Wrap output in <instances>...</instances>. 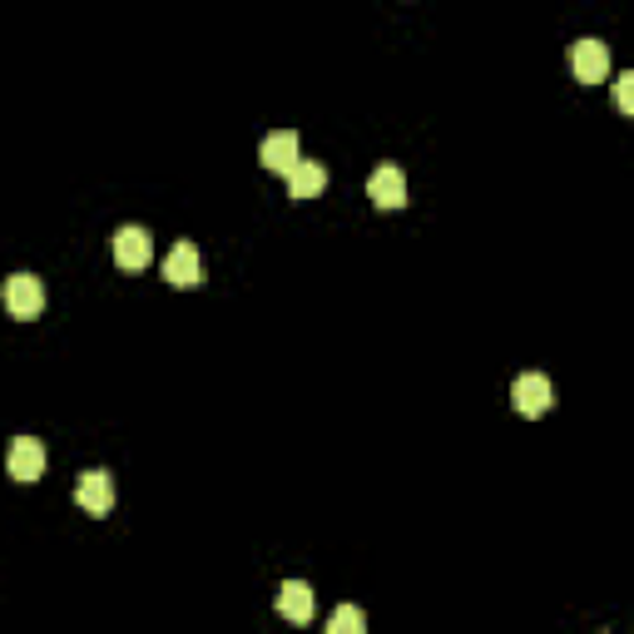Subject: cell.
<instances>
[{"label":"cell","instance_id":"1","mask_svg":"<svg viewBox=\"0 0 634 634\" xmlns=\"http://www.w3.org/2000/svg\"><path fill=\"white\" fill-rule=\"evenodd\" d=\"M570 69H575L580 85H600V79H610V45L594 40V35L575 40V45H570Z\"/></svg>","mask_w":634,"mask_h":634},{"label":"cell","instance_id":"2","mask_svg":"<svg viewBox=\"0 0 634 634\" xmlns=\"http://www.w3.org/2000/svg\"><path fill=\"white\" fill-rule=\"evenodd\" d=\"M511 402H515V412H521V416H545V412H550V402H555L550 376H545V372H521L511 382Z\"/></svg>","mask_w":634,"mask_h":634},{"label":"cell","instance_id":"3","mask_svg":"<svg viewBox=\"0 0 634 634\" xmlns=\"http://www.w3.org/2000/svg\"><path fill=\"white\" fill-rule=\"evenodd\" d=\"M114 263L129 267V273H139V267L154 263V238H149V228L139 223H124L114 233Z\"/></svg>","mask_w":634,"mask_h":634},{"label":"cell","instance_id":"4","mask_svg":"<svg viewBox=\"0 0 634 634\" xmlns=\"http://www.w3.org/2000/svg\"><path fill=\"white\" fill-rule=\"evenodd\" d=\"M40 307H45V283H40L35 273H15L6 283V313L10 317H40Z\"/></svg>","mask_w":634,"mask_h":634},{"label":"cell","instance_id":"5","mask_svg":"<svg viewBox=\"0 0 634 634\" xmlns=\"http://www.w3.org/2000/svg\"><path fill=\"white\" fill-rule=\"evenodd\" d=\"M75 505L85 515H109V505H114V481H109V471H85L75 481Z\"/></svg>","mask_w":634,"mask_h":634},{"label":"cell","instance_id":"6","mask_svg":"<svg viewBox=\"0 0 634 634\" xmlns=\"http://www.w3.org/2000/svg\"><path fill=\"white\" fill-rule=\"evenodd\" d=\"M164 277L174 287H204V258L194 243H174L164 258Z\"/></svg>","mask_w":634,"mask_h":634},{"label":"cell","instance_id":"7","mask_svg":"<svg viewBox=\"0 0 634 634\" xmlns=\"http://www.w3.org/2000/svg\"><path fill=\"white\" fill-rule=\"evenodd\" d=\"M10 476H15V481H40V476H45V466H50V456H45V446L35 441V436H15V441H10Z\"/></svg>","mask_w":634,"mask_h":634},{"label":"cell","instance_id":"8","mask_svg":"<svg viewBox=\"0 0 634 634\" xmlns=\"http://www.w3.org/2000/svg\"><path fill=\"white\" fill-rule=\"evenodd\" d=\"M297 149H303V144H297L293 129H277V134H267V139H263L258 158H263V168H273V174H283V178H287L297 164H303V158H297Z\"/></svg>","mask_w":634,"mask_h":634},{"label":"cell","instance_id":"9","mask_svg":"<svg viewBox=\"0 0 634 634\" xmlns=\"http://www.w3.org/2000/svg\"><path fill=\"white\" fill-rule=\"evenodd\" d=\"M367 198H372L376 208H406V174L396 164H382L367 178Z\"/></svg>","mask_w":634,"mask_h":634},{"label":"cell","instance_id":"10","mask_svg":"<svg viewBox=\"0 0 634 634\" xmlns=\"http://www.w3.org/2000/svg\"><path fill=\"white\" fill-rule=\"evenodd\" d=\"M313 610H317V594L307 590L303 580L277 584V614H283L287 624H307V620H313Z\"/></svg>","mask_w":634,"mask_h":634},{"label":"cell","instance_id":"11","mask_svg":"<svg viewBox=\"0 0 634 634\" xmlns=\"http://www.w3.org/2000/svg\"><path fill=\"white\" fill-rule=\"evenodd\" d=\"M327 188V168L317 164V158H303V164L287 174V198L293 204H307V198H317Z\"/></svg>","mask_w":634,"mask_h":634},{"label":"cell","instance_id":"12","mask_svg":"<svg viewBox=\"0 0 634 634\" xmlns=\"http://www.w3.org/2000/svg\"><path fill=\"white\" fill-rule=\"evenodd\" d=\"M327 630H332V634H362L367 630V614L357 610V604H342V610H332Z\"/></svg>","mask_w":634,"mask_h":634},{"label":"cell","instance_id":"13","mask_svg":"<svg viewBox=\"0 0 634 634\" xmlns=\"http://www.w3.org/2000/svg\"><path fill=\"white\" fill-rule=\"evenodd\" d=\"M614 105H620L624 114L634 119V69H630V75H620V79H614Z\"/></svg>","mask_w":634,"mask_h":634}]
</instances>
